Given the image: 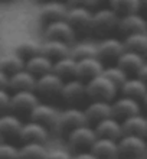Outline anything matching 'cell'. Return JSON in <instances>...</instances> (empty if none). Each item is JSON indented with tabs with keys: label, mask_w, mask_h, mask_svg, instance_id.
Here are the masks:
<instances>
[{
	"label": "cell",
	"mask_w": 147,
	"mask_h": 159,
	"mask_svg": "<svg viewBox=\"0 0 147 159\" xmlns=\"http://www.w3.org/2000/svg\"><path fill=\"white\" fill-rule=\"evenodd\" d=\"M63 83L65 80L61 75H58L55 71L46 72L43 75L38 77V84H36V93L45 97H55L61 96Z\"/></svg>",
	"instance_id": "5"
},
{
	"label": "cell",
	"mask_w": 147,
	"mask_h": 159,
	"mask_svg": "<svg viewBox=\"0 0 147 159\" xmlns=\"http://www.w3.org/2000/svg\"><path fill=\"white\" fill-rule=\"evenodd\" d=\"M71 48L72 46L69 42L58 41V39H45V42L42 43V52L54 61L71 55Z\"/></svg>",
	"instance_id": "23"
},
{
	"label": "cell",
	"mask_w": 147,
	"mask_h": 159,
	"mask_svg": "<svg viewBox=\"0 0 147 159\" xmlns=\"http://www.w3.org/2000/svg\"><path fill=\"white\" fill-rule=\"evenodd\" d=\"M48 136H49V127L39 121L29 120L26 121L22 132L19 134V138L22 139V142H46Z\"/></svg>",
	"instance_id": "16"
},
{
	"label": "cell",
	"mask_w": 147,
	"mask_h": 159,
	"mask_svg": "<svg viewBox=\"0 0 147 159\" xmlns=\"http://www.w3.org/2000/svg\"><path fill=\"white\" fill-rule=\"evenodd\" d=\"M12 94L9 90H0V109H12Z\"/></svg>",
	"instance_id": "37"
},
{
	"label": "cell",
	"mask_w": 147,
	"mask_h": 159,
	"mask_svg": "<svg viewBox=\"0 0 147 159\" xmlns=\"http://www.w3.org/2000/svg\"><path fill=\"white\" fill-rule=\"evenodd\" d=\"M102 74H104L107 78L111 80L118 88H121L123 84L130 78V77H128V72H127L126 70H123V68L120 67V65H117V64H115V65H108V67H105Z\"/></svg>",
	"instance_id": "35"
},
{
	"label": "cell",
	"mask_w": 147,
	"mask_h": 159,
	"mask_svg": "<svg viewBox=\"0 0 147 159\" xmlns=\"http://www.w3.org/2000/svg\"><path fill=\"white\" fill-rule=\"evenodd\" d=\"M88 117L85 110L78 109V107H68V109L61 111V117H59V125L58 129L61 130H69L80 127V126H85L88 125Z\"/></svg>",
	"instance_id": "10"
},
{
	"label": "cell",
	"mask_w": 147,
	"mask_h": 159,
	"mask_svg": "<svg viewBox=\"0 0 147 159\" xmlns=\"http://www.w3.org/2000/svg\"><path fill=\"white\" fill-rule=\"evenodd\" d=\"M118 30L124 36L131 34H139V32H147V19L141 16L139 12L123 15L120 16Z\"/></svg>",
	"instance_id": "14"
},
{
	"label": "cell",
	"mask_w": 147,
	"mask_h": 159,
	"mask_svg": "<svg viewBox=\"0 0 147 159\" xmlns=\"http://www.w3.org/2000/svg\"><path fill=\"white\" fill-rule=\"evenodd\" d=\"M0 159H22L20 148L15 146L12 143L3 142L0 145Z\"/></svg>",
	"instance_id": "36"
},
{
	"label": "cell",
	"mask_w": 147,
	"mask_h": 159,
	"mask_svg": "<svg viewBox=\"0 0 147 159\" xmlns=\"http://www.w3.org/2000/svg\"><path fill=\"white\" fill-rule=\"evenodd\" d=\"M118 91L120 88L104 74L87 81V97L91 100H104L113 103L117 98Z\"/></svg>",
	"instance_id": "1"
},
{
	"label": "cell",
	"mask_w": 147,
	"mask_h": 159,
	"mask_svg": "<svg viewBox=\"0 0 147 159\" xmlns=\"http://www.w3.org/2000/svg\"><path fill=\"white\" fill-rule=\"evenodd\" d=\"M61 97L68 103H78L87 97V81L74 77L63 83Z\"/></svg>",
	"instance_id": "13"
},
{
	"label": "cell",
	"mask_w": 147,
	"mask_h": 159,
	"mask_svg": "<svg viewBox=\"0 0 147 159\" xmlns=\"http://www.w3.org/2000/svg\"><path fill=\"white\" fill-rule=\"evenodd\" d=\"M48 149L42 142H23L20 146L22 159H46Z\"/></svg>",
	"instance_id": "31"
},
{
	"label": "cell",
	"mask_w": 147,
	"mask_h": 159,
	"mask_svg": "<svg viewBox=\"0 0 147 159\" xmlns=\"http://www.w3.org/2000/svg\"><path fill=\"white\" fill-rule=\"evenodd\" d=\"M140 4L141 7H147V0H140Z\"/></svg>",
	"instance_id": "45"
},
{
	"label": "cell",
	"mask_w": 147,
	"mask_h": 159,
	"mask_svg": "<svg viewBox=\"0 0 147 159\" xmlns=\"http://www.w3.org/2000/svg\"><path fill=\"white\" fill-rule=\"evenodd\" d=\"M85 113L88 117L89 123H98V121L104 120L107 117L114 116L113 110V103L111 101H104V100H91L87 107H85Z\"/></svg>",
	"instance_id": "20"
},
{
	"label": "cell",
	"mask_w": 147,
	"mask_h": 159,
	"mask_svg": "<svg viewBox=\"0 0 147 159\" xmlns=\"http://www.w3.org/2000/svg\"><path fill=\"white\" fill-rule=\"evenodd\" d=\"M126 51L124 41L115 36H105L98 42V55L102 61H115Z\"/></svg>",
	"instance_id": "7"
},
{
	"label": "cell",
	"mask_w": 147,
	"mask_h": 159,
	"mask_svg": "<svg viewBox=\"0 0 147 159\" xmlns=\"http://www.w3.org/2000/svg\"><path fill=\"white\" fill-rule=\"evenodd\" d=\"M23 121L20 119L15 116V114H3L0 117V132L4 136H17L22 132V127H23Z\"/></svg>",
	"instance_id": "30"
},
{
	"label": "cell",
	"mask_w": 147,
	"mask_h": 159,
	"mask_svg": "<svg viewBox=\"0 0 147 159\" xmlns=\"http://www.w3.org/2000/svg\"><path fill=\"white\" fill-rule=\"evenodd\" d=\"M115 64L120 65L123 70H126L128 74H139L141 67L146 64V58H144V55L139 54V52L126 49Z\"/></svg>",
	"instance_id": "22"
},
{
	"label": "cell",
	"mask_w": 147,
	"mask_h": 159,
	"mask_svg": "<svg viewBox=\"0 0 147 159\" xmlns=\"http://www.w3.org/2000/svg\"><path fill=\"white\" fill-rule=\"evenodd\" d=\"M76 67H78V61L71 55L59 58L54 62V71L58 75L62 77L63 80H69L76 77Z\"/></svg>",
	"instance_id": "28"
},
{
	"label": "cell",
	"mask_w": 147,
	"mask_h": 159,
	"mask_svg": "<svg viewBox=\"0 0 147 159\" xmlns=\"http://www.w3.org/2000/svg\"><path fill=\"white\" fill-rule=\"evenodd\" d=\"M110 7H113L120 16H123V15L139 12L141 9V4L140 0H111Z\"/></svg>",
	"instance_id": "34"
},
{
	"label": "cell",
	"mask_w": 147,
	"mask_h": 159,
	"mask_svg": "<svg viewBox=\"0 0 147 159\" xmlns=\"http://www.w3.org/2000/svg\"><path fill=\"white\" fill-rule=\"evenodd\" d=\"M72 159H100L93 151H81L72 155Z\"/></svg>",
	"instance_id": "40"
},
{
	"label": "cell",
	"mask_w": 147,
	"mask_h": 159,
	"mask_svg": "<svg viewBox=\"0 0 147 159\" xmlns=\"http://www.w3.org/2000/svg\"><path fill=\"white\" fill-rule=\"evenodd\" d=\"M93 16L94 12L89 7H80V6H72L68 10L67 20L72 25V28L78 32H87L91 30L93 26Z\"/></svg>",
	"instance_id": "8"
},
{
	"label": "cell",
	"mask_w": 147,
	"mask_h": 159,
	"mask_svg": "<svg viewBox=\"0 0 147 159\" xmlns=\"http://www.w3.org/2000/svg\"><path fill=\"white\" fill-rule=\"evenodd\" d=\"M120 93H121L123 96L133 97V98H137V100L141 101L144 98V96L147 94V83L144 80L140 78V77L128 78L121 85Z\"/></svg>",
	"instance_id": "27"
},
{
	"label": "cell",
	"mask_w": 147,
	"mask_h": 159,
	"mask_svg": "<svg viewBox=\"0 0 147 159\" xmlns=\"http://www.w3.org/2000/svg\"><path fill=\"white\" fill-rule=\"evenodd\" d=\"M10 88V74L0 70V90H9Z\"/></svg>",
	"instance_id": "41"
},
{
	"label": "cell",
	"mask_w": 147,
	"mask_h": 159,
	"mask_svg": "<svg viewBox=\"0 0 147 159\" xmlns=\"http://www.w3.org/2000/svg\"><path fill=\"white\" fill-rule=\"evenodd\" d=\"M120 158L124 159H143L147 153V140L137 134H124L118 140Z\"/></svg>",
	"instance_id": "3"
},
{
	"label": "cell",
	"mask_w": 147,
	"mask_h": 159,
	"mask_svg": "<svg viewBox=\"0 0 147 159\" xmlns=\"http://www.w3.org/2000/svg\"><path fill=\"white\" fill-rule=\"evenodd\" d=\"M137 77H140L141 80H144L147 83V61H146V64H144L143 67H141V70L139 71V74H137Z\"/></svg>",
	"instance_id": "42"
},
{
	"label": "cell",
	"mask_w": 147,
	"mask_h": 159,
	"mask_svg": "<svg viewBox=\"0 0 147 159\" xmlns=\"http://www.w3.org/2000/svg\"><path fill=\"white\" fill-rule=\"evenodd\" d=\"M15 51H16L17 54H20L22 57L25 59L30 58V57H35V55H38L42 52V43H39L38 41H35V39H22L16 43L15 46Z\"/></svg>",
	"instance_id": "33"
},
{
	"label": "cell",
	"mask_w": 147,
	"mask_h": 159,
	"mask_svg": "<svg viewBox=\"0 0 147 159\" xmlns=\"http://www.w3.org/2000/svg\"><path fill=\"white\" fill-rule=\"evenodd\" d=\"M25 68H26V59L20 54H17L15 49L10 51V52H6L0 59V70L10 74V75L15 74V72L25 70Z\"/></svg>",
	"instance_id": "26"
},
{
	"label": "cell",
	"mask_w": 147,
	"mask_h": 159,
	"mask_svg": "<svg viewBox=\"0 0 147 159\" xmlns=\"http://www.w3.org/2000/svg\"><path fill=\"white\" fill-rule=\"evenodd\" d=\"M141 103H143V106H144V107H146V109H147V94H146V96H144V98H143V100H141Z\"/></svg>",
	"instance_id": "44"
},
{
	"label": "cell",
	"mask_w": 147,
	"mask_h": 159,
	"mask_svg": "<svg viewBox=\"0 0 147 159\" xmlns=\"http://www.w3.org/2000/svg\"><path fill=\"white\" fill-rule=\"evenodd\" d=\"M104 61L101 58H85L78 61V67H76V77L84 81H88L91 78L101 75L104 72Z\"/></svg>",
	"instance_id": "17"
},
{
	"label": "cell",
	"mask_w": 147,
	"mask_h": 159,
	"mask_svg": "<svg viewBox=\"0 0 147 159\" xmlns=\"http://www.w3.org/2000/svg\"><path fill=\"white\" fill-rule=\"evenodd\" d=\"M114 116L117 119H127L130 116L141 113V101L128 96H120L113 101Z\"/></svg>",
	"instance_id": "12"
},
{
	"label": "cell",
	"mask_w": 147,
	"mask_h": 159,
	"mask_svg": "<svg viewBox=\"0 0 147 159\" xmlns=\"http://www.w3.org/2000/svg\"><path fill=\"white\" fill-rule=\"evenodd\" d=\"M54 59H50L43 52H41V54L26 59V70L35 74L36 77H41L46 72L54 71Z\"/></svg>",
	"instance_id": "24"
},
{
	"label": "cell",
	"mask_w": 147,
	"mask_h": 159,
	"mask_svg": "<svg viewBox=\"0 0 147 159\" xmlns=\"http://www.w3.org/2000/svg\"><path fill=\"white\" fill-rule=\"evenodd\" d=\"M118 23H120V15L113 7L107 6L94 12L91 30L97 35H107L114 29H118Z\"/></svg>",
	"instance_id": "2"
},
{
	"label": "cell",
	"mask_w": 147,
	"mask_h": 159,
	"mask_svg": "<svg viewBox=\"0 0 147 159\" xmlns=\"http://www.w3.org/2000/svg\"><path fill=\"white\" fill-rule=\"evenodd\" d=\"M46 159H72V155L68 151L55 149V151H49V152H48Z\"/></svg>",
	"instance_id": "38"
},
{
	"label": "cell",
	"mask_w": 147,
	"mask_h": 159,
	"mask_svg": "<svg viewBox=\"0 0 147 159\" xmlns=\"http://www.w3.org/2000/svg\"><path fill=\"white\" fill-rule=\"evenodd\" d=\"M30 120L39 121L48 127H56L59 125V117H61V111L56 107L46 103H39L32 111L29 113Z\"/></svg>",
	"instance_id": "9"
},
{
	"label": "cell",
	"mask_w": 147,
	"mask_h": 159,
	"mask_svg": "<svg viewBox=\"0 0 147 159\" xmlns=\"http://www.w3.org/2000/svg\"><path fill=\"white\" fill-rule=\"evenodd\" d=\"M89 151H93L100 159L120 158V146H118V140H115V139L98 138Z\"/></svg>",
	"instance_id": "21"
},
{
	"label": "cell",
	"mask_w": 147,
	"mask_h": 159,
	"mask_svg": "<svg viewBox=\"0 0 147 159\" xmlns=\"http://www.w3.org/2000/svg\"><path fill=\"white\" fill-rule=\"evenodd\" d=\"M123 41L126 45V49L134 51V52H139V54L147 57V32L127 35Z\"/></svg>",
	"instance_id": "32"
},
{
	"label": "cell",
	"mask_w": 147,
	"mask_h": 159,
	"mask_svg": "<svg viewBox=\"0 0 147 159\" xmlns=\"http://www.w3.org/2000/svg\"><path fill=\"white\" fill-rule=\"evenodd\" d=\"M98 139L95 127L85 125L75 127L68 132V143L74 149H91L94 142Z\"/></svg>",
	"instance_id": "4"
},
{
	"label": "cell",
	"mask_w": 147,
	"mask_h": 159,
	"mask_svg": "<svg viewBox=\"0 0 147 159\" xmlns=\"http://www.w3.org/2000/svg\"><path fill=\"white\" fill-rule=\"evenodd\" d=\"M111 3V0H97V4H108Z\"/></svg>",
	"instance_id": "43"
},
{
	"label": "cell",
	"mask_w": 147,
	"mask_h": 159,
	"mask_svg": "<svg viewBox=\"0 0 147 159\" xmlns=\"http://www.w3.org/2000/svg\"><path fill=\"white\" fill-rule=\"evenodd\" d=\"M67 3L69 7H72V6H80V7L93 9V6L97 4V0H67Z\"/></svg>",
	"instance_id": "39"
},
{
	"label": "cell",
	"mask_w": 147,
	"mask_h": 159,
	"mask_svg": "<svg viewBox=\"0 0 147 159\" xmlns=\"http://www.w3.org/2000/svg\"><path fill=\"white\" fill-rule=\"evenodd\" d=\"M38 77L28 70H22L10 75V91H36Z\"/></svg>",
	"instance_id": "19"
},
{
	"label": "cell",
	"mask_w": 147,
	"mask_h": 159,
	"mask_svg": "<svg viewBox=\"0 0 147 159\" xmlns=\"http://www.w3.org/2000/svg\"><path fill=\"white\" fill-rule=\"evenodd\" d=\"M68 10H69L68 3H62L59 0H46L39 7V16L45 23H50L67 19Z\"/></svg>",
	"instance_id": "11"
},
{
	"label": "cell",
	"mask_w": 147,
	"mask_h": 159,
	"mask_svg": "<svg viewBox=\"0 0 147 159\" xmlns=\"http://www.w3.org/2000/svg\"><path fill=\"white\" fill-rule=\"evenodd\" d=\"M39 103L36 91H13L12 94V110L17 113H30Z\"/></svg>",
	"instance_id": "15"
},
{
	"label": "cell",
	"mask_w": 147,
	"mask_h": 159,
	"mask_svg": "<svg viewBox=\"0 0 147 159\" xmlns=\"http://www.w3.org/2000/svg\"><path fill=\"white\" fill-rule=\"evenodd\" d=\"M45 39H58V41H65L71 43L75 39L76 30L72 28V25L67 19L56 22H50L45 25Z\"/></svg>",
	"instance_id": "6"
},
{
	"label": "cell",
	"mask_w": 147,
	"mask_h": 159,
	"mask_svg": "<svg viewBox=\"0 0 147 159\" xmlns=\"http://www.w3.org/2000/svg\"><path fill=\"white\" fill-rule=\"evenodd\" d=\"M95 132H97L98 138H110V139H120L124 136V130H123V125L121 121L118 120L115 116L107 117L104 120L95 123Z\"/></svg>",
	"instance_id": "18"
},
{
	"label": "cell",
	"mask_w": 147,
	"mask_h": 159,
	"mask_svg": "<svg viewBox=\"0 0 147 159\" xmlns=\"http://www.w3.org/2000/svg\"><path fill=\"white\" fill-rule=\"evenodd\" d=\"M71 57L80 61V59L85 58H100L98 55V43L89 41H81L76 42L75 45H72L71 48Z\"/></svg>",
	"instance_id": "29"
},
{
	"label": "cell",
	"mask_w": 147,
	"mask_h": 159,
	"mask_svg": "<svg viewBox=\"0 0 147 159\" xmlns=\"http://www.w3.org/2000/svg\"><path fill=\"white\" fill-rule=\"evenodd\" d=\"M124 134H137L147 138V116H143L141 113L130 116L121 120Z\"/></svg>",
	"instance_id": "25"
}]
</instances>
